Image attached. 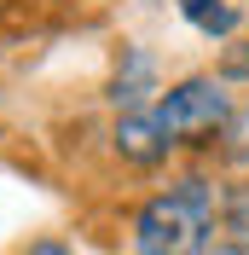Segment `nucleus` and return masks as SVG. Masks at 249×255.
<instances>
[{
    "mask_svg": "<svg viewBox=\"0 0 249 255\" xmlns=\"http://www.w3.org/2000/svg\"><path fill=\"white\" fill-rule=\"evenodd\" d=\"M215 186L209 180H174L133 215V255H203L215 232Z\"/></svg>",
    "mask_w": 249,
    "mask_h": 255,
    "instance_id": "nucleus-1",
    "label": "nucleus"
},
{
    "mask_svg": "<svg viewBox=\"0 0 249 255\" xmlns=\"http://www.w3.org/2000/svg\"><path fill=\"white\" fill-rule=\"evenodd\" d=\"M151 116L168 128L174 145L180 139H215L220 128L232 122V99H226V87L215 76H191V81H180V87H168L156 99Z\"/></svg>",
    "mask_w": 249,
    "mask_h": 255,
    "instance_id": "nucleus-2",
    "label": "nucleus"
},
{
    "mask_svg": "<svg viewBox=\"0 0 249 255\" xmlns=\"http://www.w3.org/2000/svg\"><path fill=\"white\" fill-rule=\"evenodd\" d=\"M116 151H122L127 162H162L174 151V139H168V128L156 122L151 111H133V116L116 122Z\"/></svg>",
    "mask_w": 249,
    "mask_h": 255,
    "instance_id": "nucleus-3",
    "label": "nucleus"
},
{
    "mask_svg": "<svg viewBox=\"0 0 249 255\" xmlns=\"http://www.w3.org/2000/svg\"><path fill=\"white\" fill-rule=\"evenodd\" d=\"M151 81H156V64H151V52H127L122 76L110 81V105H122V116H133V111H139V99H145V93H156Z\"/></svg>",
    "mask_w": 249,
    "mask_h": 255,
    "instance_id": "nucleus-4",
    "label": "nucleus"
},
{
    "mask_svg": "<svg viewBox=\"0 0 249 255\" xmlns=\"http://www.w3.org/2000/svg\"><path fill=\"white\" fill-rule=\"evenodd\" d=\"M180 12H186V23H191V29L220 35V41L238 29V6H226V0H180Z\"/></svg>",
    "mask_w": 249,
    "mask_h": 255,
    "instance_id": "nucleus-5",
    "label": "nucleus"
},
{
    "mask_svg": "<svg viewBox=\"0 0 249 255\" xmlns=\"http://www.w3.org/2000/svg\"><path fill=\"white\" fill-rule=\"evenodd\" d=\"M226 76H238V81H249V47H238L232 58H226Z\"/></svg>",
    "mask_w": 249,
    "mask_h": 255,
    "instance_id": "nucleus-6",
    "label": "nucleus"
},
{
    "mask_svg": "<svg viewBox=\"0 0 249 255\" xmlns=\"http://www.w3.org/2000/svg\"><path fill=\"white\" fill-rule=\"evenodd\" d=\"M29 255H81V250H70V244H58V238H41V244H29Z\"/></svg>",
    "mask_w": 249,
    "mask_h": 255,
    "instance_id": "nucleus-7",
    "label": "nucleus"
}]
</instances>
